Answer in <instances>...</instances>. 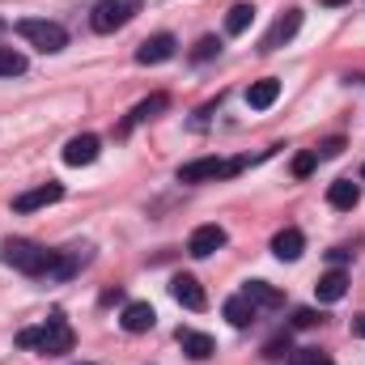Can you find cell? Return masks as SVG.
Instances as JSON below:
<instances>
[{
    "label": "cell",
    "instance_id": "obj_13",
    "mask_svg": "<svg viewBox=\"0 0 365 365\" xmlns=\"http://www.w3.org/2000/svg\"><path fill=\"white\" fill-rule=\"evenodd\" d=\"M119 323H123V331H128V336H145V331L158 323V314H153V306H149V302H128Z\"/></svg>",
    "mask_w": 365,
    "mask_h": 365
},
{
    "label": "cell",
    "instance_id": "obj_16",
    "mask_svg": "<svg viewBox=\"0 0 365 365\" xmlns=\"http://www.w3.org/2000/svg\"><path fill=\"white\" fill-rule=\"evenodd\" d=\"M327 204H331V208H344V212H349V208H357V204H361V187H357L353 179L331 182V187H327Z\"/></svg>",
    "mask_w": 365,
    "mask_h": 365
},
{
    "label": "cell",
    "instance_id": "obj_12",
    "mask_svg": "<svg viewBox=\"0 0 365 365\" xmlns=\"http://www.w3.org/2000/svg\"><path fill=\"white\" fill-rule=\"evenodd\" d=\"M170 293H175V302L187 306V310H204V306H208V297H204L200 280H195V276H187V272H179L175 280H170Z\"/></svg>",
    "mask_w": 365,
    "mask_h": 365
},
{
    "label": "cell",
    "instance_id": "obj_23",
    "mask_svg": "<svg viewBox=\"0 0 365 365\" xmlns=\"http://www.w3.org/2000/svg\"><path fill=\"white\" fill-rule=\"evenodd\" d=\"M26 73V56L13 47H0V77H21Z\"/></svg>",
    "mask_w": 365,
    "mask_h": 365
},
{
    "label": "cell",
    "instance_id": "obj_26",
    "mask_svg": "<svg viewBox=\"0 0 365 365\" xmlns=\"http://www.w3.org/2000/svg\"><path fill=\"white\" fill-rule=\"evenodd\" d=\"M340 149H344V140H340V136H331V140H323L314 153H319V158H340Z\"/></svg>",
    "mask_w": 365,
    "mask_h": 365
},
{
    "label": "cell",
    "instance_id": "obj_7",
    "mask_svg": "<svg viewBox=\"0 0 365 365\" xmlns=\"http://www.w3.org/2000/svg\"><path fill=\"white\" fill-rule=\"evenodd\" d=\"M225 242H230V234H225L221 225H200V230H191V238H187V251H191L195 259H208V255H217Z\"/></svg>",
    "mask_w": 365,
    "mask_h": 365
},
{
    "label": "cell",
    "instance_id": "obj_4",
    "mask_svg": "<svg viewBox=\"0 0 365 365\" xmlns=\"http://www.w3.org/2000/svg\"><path fill=\"white\" fill-rule=\"evenodd\" d=\"M247 166V158H195L179 166V182H217V179H234Z\"/></svg>",
    "mask_w": 365,
    "mask_h": 365
},
{
    "label": "cell",
    "instance_id": "obj_18",
    "mask_svg": "<svg viewBox=\"0 0 365 365\" xmlns=\"http://www.w3.org/2000/svg\"><path fill=\"white\" fill-rule=\"evenodd\" d=\"M166 106H170V98H166V93H153V98L136 102V110H132V115L123 119V132H128V128H136V123H145V119H158V115H162Z\"/></svg>",
    "mask_w": 365,
    "mask_h": 365
},
{
    "label": "cell",
    "instance_id": "obj_17",
    "mask_svg": "<svg viewBox=\"0 0 365 365\" xmlns=\"http://www.w3.org/2000/svg\"><path fill=\"white\" fill-rule=\"evenodd\" d=\"M247 297H251V306H264V310H276V306H284V293L272 289L268 280H247V289H242Z\"/></svg>",
    "mask_w": 365,
    "mask_h": 365
},
{
    "label": "cell",
    "instance_id": "obj_2",
    "mask_svg": "<svg viewBox=\"0 0 365 365\" xmlns=\"http://www.w3.org/2000/svg\"><path fill=\"white\" fill-rule=\"evenodd\" d=\"M0 259L9 264V268H17V272L26 276H47L51 268V259H56V251H47V247H34V242H26V238H9L4 242V251H0Z\"/></svg>",
    "mask_w": 365,
    "mask_h": 365
},
{
    "label": "cell",
    "instance_id": "obj_10",
    "mask_svg": "<svg viewBox=\"0 0 365 365\" xmlns=\"http://www.w3.org/2000/svg\"><path fill=\"white\" fill-rule=\"evenodd\" d=\"M60 200H64V187H60V182H43V187H34V191H21V195L13 200V212H34V208L60 204Z\"/></svg>",
    "mask_w": 365,
    "mask_h": 365
},
{
    "label": "cell",
    "instance_id": "obj_31",
    "mask_svg": "<svg viewBox=\"0 0 365 365\" xmlns=\"http://www.w3.org/2000/svg\"><path fill=\"white\" fill-rule=\"evenodd\" d=\"M310 365H331V361H327V357H323V353H319V357H314V361H310Z\"/></svg>",
    "mask_w": 365,
    "mask_h": 365
},
{
    "label": "cell",
    "instance_id": "obj_14",
    "mask_svg": "<svg viewBox=\"0 0 365 365\" xmlns=\"http://www.w3.org/2000/svg\"><path fill=\"white\" fill-rule=\"evenodd\" d=\"M302 251H306V238H302V230H293V225H284V230L272 238V255L284 259V264L302 259Z\"/></svg>",
    "mask_w": 365,
    "mask_h": 365
},
{
    "label": "cell",
    "instance_id": "obj_1",
    "mask_svg": "<svg viewBox=\"0 0 365 365\" xmlns=\"http://www.w3.org/2000/svg\"><path fill=\"white\" fill-rule=\"evenodd\" d=\"M17 344H21V349H38V353H47V357H64V353H73V327L64 323V314H51L43 327L17 331Z\"/></svg>",
    "mask_w": 365,
    "mask_h": 365
},
{
    "label": "cell",
    "instance_id": "obj_8",
    "mask_svg": "<svg viewBox=\"0 0 365 365\" xmlns=\"http://www.w3.org/2000/svg\"><path fill=\"white\" fill-rule=\"evenodd\" d=\"M297 30H302V9H284V13L272 21V30L264 34V51H276V47L293 43V34H297Z\"/></svg>",
    "mask_w": 365,
    "mask_h": 365
},
{
    "label": "cell",
    "instance_id": "obj_28",
    "mask_svg": "<svg viewBox=\"0 0 365 365\" xmlns=\"http://www.w3.org/2000/svg\"><path fill=\"white\" fill-rule=\"evenodd\" d=\"M314 357H319V349H302V353L293 357V365H310V361H314Z\"/></svg>",
    "mask_w": 365,
    "mask_h": 365
},
{
    "label": "cell",
    "instance_id": "obj_20",
    "mask_svg": "<svg viewBox=\"0 0 365 365\" xmlns=\"http://www.w3.org/2000/svg\"><path fill=\"white\" fill-rule=\"evenodd\" d=\"M314 293H319V302H340V297L349 293V276L340 272V268H331L327 276H319Z\"/></svg>",
    "mask_w": 365,
    "mask_h": 365
},
{
    "label": "cell",
    "instance_id": "obj_27",
    "mask_svg": "<svg viewBox=\"0 0 365 365\" xmlns=\"http://www.w3.org/2000/svg\"><path fill=\"white\" fill-rule=\"evenodd\" d=\"M314 323H323V314H314V310H297V314H293V327H302V331L314 327Z\"/></svg>",
    "mask_w": 365,
    "mask_h": 365
},
{
    "label": "cell",
    "instance_id": "obj_15",
    "mask_svg": "<svg viewBox=\"0 0 365 365\" xmlns=\"http://www.w3.org/2000/svg\"><path fill=\"white\" fill-rule=\"evenodd\" d=\"M179 349L191 357V361H208V357L217 353L212 336H204V331H191V327H179Z\"/></svg>",
    "mask_w": 365,
    "mask_h": 365
},
{
    "label": "cell",
    "instance_id": "obj_32",
    "mask_svg": "<svg viewBox=\"0 0 365 365\" xmlns=\"http://www.w3.org/2000/svg\"><path fill=\"white\" fill-rule=\"evenodd\" d=\"M323 4H344V0H323Z\"/></svg>",
    "mask_w": 365,
    "mask_h": 365
},
{
    "label": "cell",
    "instance_id": "obj_5",
    "mask_svg": "<svg viewBox=\"0 0 365 365\" xmlns=\"http://www.w3.org/2000/svg\"><path fill=\"white\" fill-rule=\"evenodd\" d=\"M140 13V0H98L90 13V26L98 34H115L119 26H128Z\"/></svg>",
    "mask_w": 365,
    "mask_h": 365
},
{
    "label": "cell",
    "instance_id": "obj_6",
    "mask_svg": "<svg viewBox=\"0 0 365 365\" xmlns=\"http://www.w3.org/2000/svg\"><path fill=\"white\" fill-rule=\"evenodd\" d=\"M90 264V247H68V251H56V259H51V268L43 280H73V276L81 272Z\"/></svg>",
    "mask_w": 365,
    "mask_h": 365
},
{
    "label": "cell",
    "instance_id": "obj_29",
    "mask_svg": "<svg viewBox=\"0 0 365 365\" xmlns=\"http://www.w3.org/2000/svg\"><path fill=\"white\" fill-rule=\"evenodd\" d=\"M280 353H289V340H272L268 344V357H280Z\"/></svg>",
    "mask_w": 365,
    "mask_h": 365
},
{
    "label": "cell",
    "instance_id": "obj_33",
    "mask_svg": "<svg viewBox=\"0 0 365 365\" xmlns=\"http://www.w3.org/2000/svg\"><path fill=\"white\" fill-rule=\"evenodd\" d=\"M361 179H365V166H361Z\"/></svg>",
    "mask_w": 365,
    "mask_h": 365
},
{
    "label": "cell",
    "instance_id": "obj_30",
    "mask_svg": "<svg viewBox=\"0 0 365 365\" xmlns=\"http://www.w3.org/2000/svg\"><path fill=\"white\" fill-rule=\"evenodd\" d=\"M353 336H357V340H365V314H361V319H353Z\"/></svg>",
    "mask_w": 365,
    "mask_h": 365
},
{
    "label": "cell",
    "instance_id": "obj_9",
    "mask_svg": "<svg viewBox=\"0 0 365 365\" xmlns=\"http://www.w3.org/2000/svg\"><path fill=\"white\" fill-rule=\"evenodd\" d=\"M175 51H179L175 34H153L136 47V64H166V60H175Z\"/></svg>",
    "mask_w": 365,
    "mask_h": 365
},
{
    "label": "cell",
    "instance_id": "obj_3",
    "mask_svg": "<svg viewBox=\"0 0 365 365\" xmlns=\"http://www.w3.org/2000/svg\"><path fill=\"white\" fill-rule=\"evenodd\" d=\"M17 34H21L30 47H38L43 56H56V51H64V47H68V34H64V26H56V21H43V17H21V21H17Z\"/></svg>",
    "mask_w": 365,
    "mask_h": 365
},
{
    "label": "cell",
    "instance_id": "obj_11",
    "mask_svg": "<svg viewBox=\"0 0 365 365\" xmlns=\"http://www.w3.org/2000/svg\"><path fill=\"white\" fill-rule=\"evenodd\" d=\"M98 153H102V140L86 132V136H73L68 145H64V166H90L98 162Z\"/></svg>",
    "mask_w": 365,
    "mask_h": 365
},
{
    "label": "cell",
    "instance_id": "obj_22",
    "mask_svg": "<svg viewBox=\"0 0 365 365\" xmlns=\"http://www.w3.org/2000/svg\"><path fill=\"white\" fill-rule=\"evenodd\" d=\"M251 21H255V4H234L225 17V34H247Z\"/></svg>",
    "mask_w": 365,
    "mask_h": 365
},
{
    "label": "cell",
    "instance_id": "obj_25",
    "mask_svg": "<svg viewBox=\"0 0 365 365\" xmlns=\"http://www.w3.org/2000/svg\"><path fill=\"white\" fill-rule=\"evenodd\" d=\"M314 166H319V153H314V149H310V153H297V158H293V175H297V179H306V175H310Z\"/></svg>",
    "mask_w": 365,
    "mask_h": 365
},
{
    "label": "cell",
    "instance_id": "obj_19",
    "mask_svg": "<svg viewBox=\"0 0 365 365\" xmlns=\"http://www.w3.org/2000/svg\"><path fill=\"white\" fill-rule=\"evenodd\" d=\"M276 98H280V81H276V77H264V81H255V86L247 90V106H251V110H268Z\"/></svg>",
    "mask_w": 365,
    "mask_h": 365
},
{
    "label": "cell",
    "instance_id": "obj_21",
    "mask_svg": "<svg viewBox=\"0 0 365 365\" xmlns=\"http://www.w3.org/2000/svg\"><path fill=\"white\" fill-rule=\"evenodd\" d=\"M225 319H230L234 327H251V323H255V306H251V297H247V293L225 297Z\"/></svg>",
    "mask_w": 365,
    "mask_h": 365
},
{
    "label": "cell",
    "instance_id": "obj_24",
    "mask_svg": "<svg viewBox=\"0 0 365 365\" xmlns=\"http://www.w3.org/2000/svg\"><path fill=\"white\" fill-rule=\"evenodd\" d=\"M217 51H221V43H217V38H200V43H195V51H191V60H195V64H204V60H212Z\"/></svg>",
    "mask_w": 365,
    "mask_h": 365
}]
</instances>
